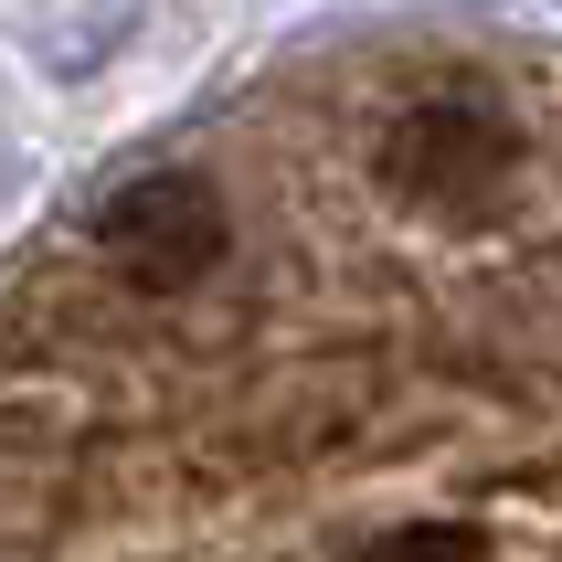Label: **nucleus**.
<instances>
[{"label":"nucleus","mask_w":562,"mask_h":562,"mask_svg":"<svg viewBox=\"0 0 562 562\" xmlns=\"http://www.w3.org/2000/svg\"><path fill=\"white\" fill-rule=\"evenodd\" d=\"M372 170H382V191H404V202H425V213H468V202H499V191H509V170H520V127H509L499 95L436 86V95H414L404 117L382 127Z\"/></svg>","instance_id":"nucleus-1"},{"label":"nucleus","mask_w":562,"mask_h":562,"mask_svg":"<svg viewBox=\"0 0 562 562\" xmlns=\"http://www.w3.org/2000/svg\"><path fill=\"white\" fill-rule=\"evenodd\" d=\"M95 245H106V266L127 286L181 297V286H202L234 255V213H223V191L202 170H138L127 191L95 202Z\"/></svg>","instance_id":"nucleus-2"},{"label":"nucleus","mask_w":562,"mask_h":562,"mask_svg":"<svg viewBox=\"0 0 562 562\" xmlns=\"http://www.w3.org/2000/svg\"><path fill=\"white\" fill-rule=\"evenodd\" d=\"M361 562H477V531H457V520H425V531H393V541H372Z\"/></svg>","instance_id":"nucleus-3"}]
</instances>
